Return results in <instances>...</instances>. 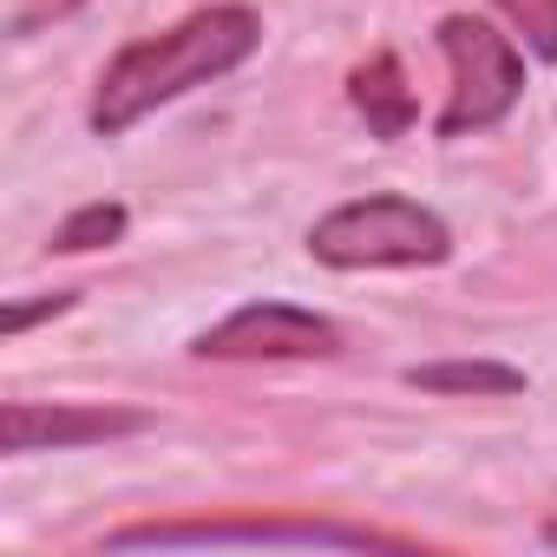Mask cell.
<instances>
[{"label": "cell", "mask_w": 557, "mask_h": 557, "mask_svg": "<svg viewBox=\"0 0 557 557\" xmlns=\"http://www.w3.org/2000/svg\"><path fill=\"white\" fill-rule=\"evenodd\" d=\"M262 47V21L236 0H216V8H197L184 14L177 27L151 34V40H132L106 73H99V92H92V132L99 138H119L132 132L138 119H151L158 106L236 73L249 53Z\"/></svg>", "instance_id": "cell-1"}, {"label": "cell", "mask_w": 557, "mask_h": 557, "mask_svg": "<svg viewBox=\"0 0 557 557\" xmlns=\"http://www.w3.org/2000/svg\"><path fill=\"white\" fill-rule=\"evenodd\" d=\"M309 256L329 269H426L453 256V230L413 197H355L309 230Z\"/></svg>", "instance_id": "cell-2"}, {"label": "cell", "mask_w": 557, "mask_h": 557, "mask_svg": "<svg viewBox=\"0 0 557 557\" xmlns=\"http://www.w3.org/2000/svg\"><path fill=\"white\" fill-rule=\"evenodd\" d=\"M440 53H446V66H453V92H446V106H440V119H433L440 138L492 132V125L524 99V53H518L498 27H485V21H472V14H446V21H440Z\"/></svg>", "instance_id": "cell-3"}, {"label": "cell", "mask_w": 557, "mask_h": 557, "mask_svg": "<svg viewBox=\"0 0 557 557\" xmlns=\"http://www.w3.org/2000/svg\"><path fill=\"white\" fill-rule=\"evenodd\" d=\"M335 348H342V329L296 302H249L190 342L197 361H322Z\"/></svg>", "instance_id": "cell-4"}, {"label": "cell", "mask_w": 557, "mask_h": 557, "mask_svg": "<svg viewBox=\"0 0 557 557\" xmlns=\"http://www.w3.org/2000/svg\"><path fill=\"white\" fill-rule=\"evenodd\" d=\"M184 544H322V550H394L381 531H348V524H125L106 537V550H184Z\"/></svg>", "instance_id": "cell-5"}, {"label": "cell", "mask_w": 557, "mask_h": 557, "mask_svg": "<svg viewBox=\"0 0 557 557\" xmlns=\"http://www.w3.org/2000/svg\"><path fill=\"white\" fill-rule=\"evenodd\" d=\"M151 413L138 407H92V400H8L0 413V453H66L92 440L145 433Z\"/></svg>", "instance_id": "cell-6"}, {"label": "cell", "mask_w": 557, "mask_h": 557, "mask_svg": "<svg viewBox=\"0 0 557 557\" xmlns=\"http://www.w3.org/2000/svg\"><path fill=\"white\" fill-rule=\"evenodd\" d=\"M348 99H355V112L368 119V132H374V138H400V132L420 119V106H413L407 73H400V60H394V53H374L368 66H355Z\"/></svg>", "instance_id": "cell-7"}, {"label": "cell", "mask_w": 557, "mask_h": 557, "mask_svg": "<svg viewBox=\"0 0 557 557\" xmlns=\"http://www.w3.org/2000/svg\"><path fill=\"white\" fill-rule=\"evenodd\" d=\"M407 387H420V394H524V368H505V361H426V368H407Z\"/></svg>", "instance_id": "cell-8"}, {"label": "cell", "mask_w": 557, "mask_h": 557, "mask_svg": "<svg viewBox=\"0 0 557 557\" xmlns=\"http://www.w3.org/2000/svg\"><path fill=\"white\" fill-rule=\"evenodd\" d=\"M119 236H125V203H86V210H73L53 230V249L60 256H79V249H106Z\"/></svg>", "instance_id": "cell-9"}, {"label": "cell", "mask_w": 557, "mask_h": 557, "mask_svg": "<svg viewBox=\"0 0 557 557\" xmlns=\"http://www.w3.org/2000/svg\"><path fill=\"white\" fill-rule=\"evenodd\" d=\"M492 8L518 27L524 53H537L544 66H557V0H492Z\"/></svg>", "instance_id": "cell-10"}, {"label": "cell", "mask_w": 557, "mask_h": 557, "mask_svg": "<svg viewBox=\"0 0 557 557\" xmlns=\"http://www.w3.org/2000/svg\"><path fill=\"white\" fill-rule=\"evenodd\" d=\"M86 8V0H27V8H14V21H8V34H40L47 21H66V14H79Z\"/></svg>", "instance_id": "cell-11"}, {"label": "cell", "mask_w": 557, "mask_h": 557, "mask_svg": "<svg viewBox=\"0 0 557 557\" xmlns=\"http://www.w3.org/2000/svg\"><path fill=\"white\" fill-rule=\"evenodd\" d=\"M79 296L73 289H60V296H40V302H8V335H27L34 322H47V315H66Z\"/></svg>", "instance_id": "cell-12"}, {"label": "cell", "mask_w": 557, "mask_h": 557, "mask_svg": "<svg viewBox=\"0 0 557 557\" xmlns=\"http://www.w3.org/2000/svg\"><path fill=\"white\" fill-rule=\"evenodd\" d=\"M544 544H550V550H557V518H550V524H544Z\"/></svg>", "instance_id": "cell-13"}]
</instances>
